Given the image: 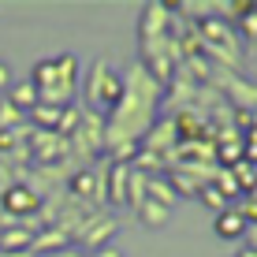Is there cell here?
Wrapping results in <instances>:
<instances>
[{
    "instance_id": "6da1fadb",
    "label": "cell",
    "mask_w": 257,
    "mask_h": 257,
    "mask_svg": "<svg viewBox=\"0 0 257 257\" xmlns=\"http://www.w3.org/2000/svg\"><path fill=\"white\" fill-rule=\"evenodd\" d=\"M0 205H4V220H15V224H26V216L41 209V194L26 183H15L0 194Z\"/></svg>"
},
{
    "instance_id": "7a4b0ae2",
    "label": "cell",
    "mask_w": 257,
    "mask_h": 257,
    "mask_svg": "<svg viewBox=\"0 0 257 257\" xmlns=\"http://www.w3.org/2000/svg\"><path fill=\"white\" fill-rule=\"evenodd\" d=\"M127 187H131L127 161H112L108 164V187H104V194H108L112 205H127Z\"/></svg>"
},
{
    "instance_id": "3957f363",
    "label": "cell",
    "mask_w": 257,
    "mask_h": 257,
    "mask_svg": "<svg viewBox=\"0 0 257 257\" xmlns=\"http://www.w3.org/2000/svg\"><path fill=\"white\" fill-rule=\"evenodd\" d=\"M34 246V231L26 224L0 227V253H26Z\"/></svg>"
},
{
    "instance_id": "277c9868",
    "label": "cell",
    "mask_w": 257,
    "mask_h": 257,
    "mask_svg": "<svg viewBox=\"0 0 257 257\" xmlns=\"http://www.w3.org/2000/svg\"><path fill=\"white\" fill-rule=\"evenodd\" d=\"M212 227H216L220 238H242V235H246V220L238 216L235 209H220V212H216V224H212Z\"/></svg>"
},
{
    "instance_id": "5b68a950",
    "label": "cell",
    "mask_w": 257,
    "mask_h": 257,
    "mask_svg": "<svg viewBox=\"0 0 257 257\" xmlns=\"http://www.w3.org/2000/svg\"><path fill=\"white\" fill-rule=\"evenodd\" d=\"M116 227H119V224H116L112 216H101L93 227H86V231H82V242H86V246H93V253H97L112 235H116Z\"/></svg>"
},
{
    "instance_id": "8992f818",
    "label": "cell",
    "mask_w": 257,
    "mask_h": 257,
    "mask_svg": "<svg viewBox=\"0 0 257 257\" xmlns=\"http://www.w3.org/2000/svg\"><path fill=\"white\" fill-rule=\"evenodd\" d=\"M67 187H71V194H75V198H97V194H101V183H97L93 168H82V172H75Z\"/></svg>"
},
{
    "instance_id": "52a82bcc",
    "label": "cell",
    "mask_w": 257,
    "mask_h": 257,
    "mask_svg": "<svg viewBox=\"0 0 257 257\" xmlns=\"http://www.w3.org/2000/svg\"><path fill=\"white\" fill-rule=\"evenodd\" d=\"M8 90H12V97H8V104H12V108H19L23 116H26V112L34 108V104H38V90L30 86V78H23V82L8 86Z\"/></svg>"
},
{
    "instance_id": "ba28073f",
    "label": "cell",
    "mask_w": 257,
    "mask_h": 257,
    "mask_svg": "<svg viewBox=\"0 0 257 257\" xmlns=\"http://www.w3.org/2000/svg\"><path fill=\"white\" fill-rule=\"evenodd\" d=\"M135 209H138V220H142L146 227H164V224H168V216H172V209L157 205V201H149V198H142Z\"/></svg>"
},
{
    "instance_id": "9c48e42d",
    "label": "cell",
    "mask_w": 257,
    "mask_h": 257,
    "mask_svg": "<svg viewBox=\"0 0 257 257\" xmlns=\"http://www.w3.org/2000/svg\"><path fill=\"white\" fill-rule=\"evenodd\" d=\"M30 116H34V123H38L41 131H52V135H56L60 108H49V104H34V108H30Z\"/></svg>"
},
{
    "instance_id": "30bf717a",
    "label": "cell",
    "mask_w": 257,
    "mask_h": 257,
    "mask_svg": "<svg viewBox=\"0 0 257 257\" xmlns=\"http://www.w3.org/2000/svg\"><path fill=\"white\" fill-rule=\"evenodd\" d=\"M216 190H220V198H224V201H227V198H238V194H242L231 172H220V175H216ZM242 198H246V194H242Z\"/></svg>"
},
{
    "instance_id": "8fae6325",
    "label": "cell",
    "mask_w": 257,
    "mask_h": 257,
    "mask_svg": "<svg viewBox=\"0 0 257 257\" xmlns=\"http://www.w3.org/2000/svg\"><path fill=\"white\" fill-rule=\"evenodd\" d=\"M216 157L227 164V172H231L235 164H242V146H220V149H216Z\"/></svg>"
},
{
    "instance_id": "7c38bea8",
    "label": "cell",
    "mask_w": 257,
    "mask_h": 257,
    "mask_svg": "<svg viewBox=\"0 0 257 257\" xmlns=\"http://www.w3.org/2000/svg\"><path fill=\"white\" fill-rule=\"evenodd\" d=\"M201 201H205L209 209H227V205H224V198H220V190H216V187H201Z\"/></svg>"
},
{
    "instance_id": "4fadbf2b",
    "label": "cell",
    "mask_w": 257,
    "mask_h": 257,
    "mask_svg": "<svg viewBox=\"0 0 257 257\" xmlns=\"http://www.w3.org/2000/svg\"><path fill=\"white\" fill-rule=\"evenodd\" d=\"M8 86H12V67L0 60V90H8Z\"/></svg>"
},
{
    "instance_id": "5bb4252c",
    "label": "cell",
    "mask_w": 257,
    "mask_h": 257,
    "mask_svg": "<svg viewBox=\"0 0 257 257\" xmlns=\"http://www.w3.org/2000/svg\"><path fill=\"white\" fill-rule=\"evenodd\" d=\"M93 257H123V250H116V246H101Z\"/></svg>"
},
{
    "instance_id": "9a60e30c",
    "label": "cell",
    "mask_w": 257,
    "mask_h": 257,
    "mask_svg": "<svg viewBox=\"0 0 257 257\" xmlns=\"http://www.w3.org/2000/svg\"><path fill=\"white\" fill-rule=\"evenodd\" d=\"M242 238H250V242H253V250H257V224L246 227V235H242Z\"/></svg>"
},
{
    "instance_id": "2e32d148",
    "label": "cell",
    "mask_w": 257,
    "mask_h": 257,
    "mask_svg": "<svg viewBox=\"0 0 257 257\" xmlns=\"http://www.w3.org/2000/svg\"><path fill=\"white\" fill-rule=\"evenodd\" d=\"M52 257H86V253H78V250H56Z\"/></svg>"
},
{
    "instance_id": "e0dca14e",
    "label": "cell",
    "mask_w": 257,
    "mask_h": 257,
    "mask_svg": "<svg viewBox=\"0 0 257 257\" xmlns=\"http://www.w3.org/2000/svg\"><path fill=\"white\" fill-rule=\"evenodd\" d=\"M0 257H34L30 250H26V253H0Z\"/></svg>"
},
{
    "instance_id": "ac0fdd59",
    "label": "cell",
    "mask_w": 257,
    "mask_h": 257,
    "mask_svg": "<svg viewBox=\"0 0 257 257\" xmlns=\"http://www.w3.org/2000/svg\"><path fill=\"white\" fill-rule=\"evenodd\" d=\"M242 257H257V250H250V253H242Z\"/></svg>"
},
{
    "instance_id": "d6986e66",
    "label": "cell",
    "mask_w": 257,
    "mask_h": 257,
    "mask_svg": "<svg viewBox=\"0 0 257 257\" xmlns=\"http://www.w3.org/2000/svg\"><path fill=\"white\" fill-rule=\"evenodd\" d=\"M253 15H257V4H253Z\"/></svg>"
}]
</instances>
